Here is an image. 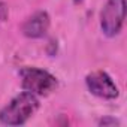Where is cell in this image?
<instances>
[{
    "label": "cell",
    "instance_id": "3957f363",
    "mask_svg": "<svg viewBox=\"0 0 127 127\" xmlns=\"http://www.w3.org/2000/svg\"><path fill=\"white\" fill-rule=\"evenodd\" d=\"M126 18V0H106L100 11V29L105 36L115 37L120 34Z\"/></svg>",
    "mask_w": 127,
    "mask_h": 127
},
{
    "label": "cell",
    "instance_id": "8992f818",
    "mask_svg": "<svg viewBox=\"0 0 127 127\" xmlns=\"http://www.w3.org/2000/svg\"><path fill=\"white\" fill-rule=\"evenodd\" d=\"M97 124L103 126V127H106V126H120V121L117 118H112V117H103V118L99 120Z\"/></svg>",
    "mask_w": 127,
    "mask_h": 127
},
{
    "label": "cell",
    "instance_id": "277c9868",
    "mask_svg": "<svg viewBox=\"0 0 127 127\" xmlns=\"http://www.w3.org/2000/svg\"><path fill=\"white\" fill-rule=\"evenodd\" d=\"M85 85L93 96L105 100H114L120 96L117 84L105 70H96L88 73L85 76Z\"/></svg>",
    "mask_w": 127,
    "mask_h": 127
},
{
    "label": "cell",
    "instance_id": "7a4b0ae2",
    "mask_svg": "<svg viewBox=\"0 0 127 127\" xmlns=\"http://www.w3.org/2000/svg\"><path fill=\"white\" fill-rule=\"evenodd\" d=\"M20 79H21L23 90L33 93L37 97L48 96L52 91H55V88L58 87L57 78L48 70H43L39 67L27 66V67L20 69Z\"/></svg>",
    "mask_w": 127,
    "mask_h": 127
},
{
    "label": "cell",
    "instance_id": "5b68a950",
    "mask_svg": "<svg viewBox=\"0 0 127 127\" xmlns=\"http://www.w3.org/2000/svg\"><path fill=\"white\" fill-rule=\"evenodd\" d=\"M51 26V18L46 11H37L27 17V20L21 26V32L29 39H40L43 37Z\"/></svg>",
    "mask_w": 127,
    "mask_h": 127
},
{
    "label": "cell",
    "instance_id": "6da1fadb",
    "mask_svg": "<svg viewBox=\"0 0 127 127\" xmlns=\"http://www.w3.org/2000/svg\"><path fill=\"white\" fill-rule=\"evenodd\" d=\"M39 109V97L33 93L23 91L12 97L0 109V123L5 126H23Z\"/></svg>",
    "mask_w": 127,
    "mask_h": 127
}]
</instances>
